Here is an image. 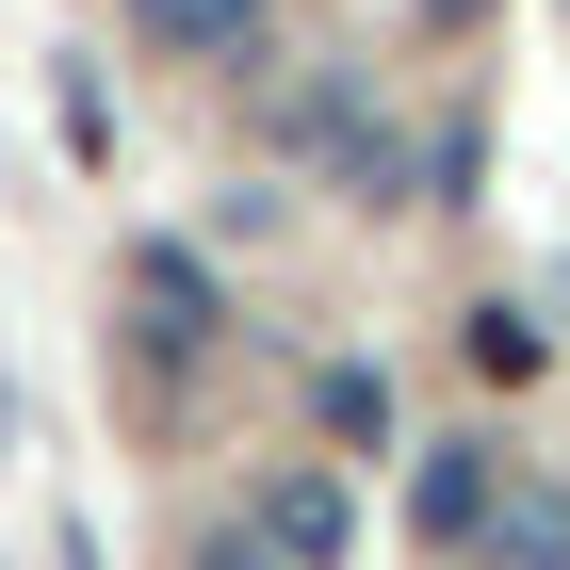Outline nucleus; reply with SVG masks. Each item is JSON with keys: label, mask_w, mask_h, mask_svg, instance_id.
<instances>
[{"label": "nucleus", "mask_w": 570, "mask_h": 570, "mask_svg": "<svg viewBox=\"0 0 570 570\" xmlns=\"http://www.w3.org/2000/svg\"><path fill=\"white\" fill-rule=\"evenodd\" d=\"M262 554H277V570H343V554H358L343 473H309V456H294V473H262Z\"/></svg>", "instance_id": "obj_1"}, {"label": "nucleus", "mask_w": 570, "mask_h": 570, "mask_svg": "<svg viewBox=\"0 0 570 570\" xmlns=\"http://www.w3.org/2000/svg\"><path fill=\"white\" fill-rule=\"evenodd\" d=\"M489 522H505V473H489L473 440L407 456V538H489Z\"/></svg>", "instance_id": "obj_2"}, {"label": "nucleus", "mask_w": 570, "mask_h": 570, "mask_svg": "<svg viewBox=\"0 0 570 570\" xmlns=\"http://www.w3.org/2000/svg\"><path fill=\"white\" fill-rule=\"evenodd\" d=\"M131 309H147L164 358H196L213 343V262H196V245H131Z\"/></svg>", "instance_id": "obj_3"}, {"label": "nucleus", "mask_w": 570, "mask_h": 570, "mask_svg": "<svg viewBox=\"0 0 570 570\" xmlns=\"http://www.w3.org/2000/svg\"><path fill=\"white\" fill-rule=\"evenodd\" d=\"M131 33L164 49V66H213V49L262 33V0H131Z\"/></svg>", "instance_id": "obj_4"}, {"label": "nucleus", "mask_w": 570, "mask_h": 570, "mask_svg": "<svg viewBox=\"0 0 570 570\" xmlns=\"http://www.w3.org/2000/svg\"><path fill=\"white\" fill-rule=\"evenodd\" d=\"M489 554H505V570H570V489H505Z\"/></svg>", "instance_id": "obj_5"}, {"label": "nucleus", "mask_w": 570, "mask_h": 570, "mask_svg": "<svg viewBox=\"0 0 570 570\" xmlns=\"http://www.w3.org/2000/svg\"><path fill=\"white\" fill-rule=\"evenodd\" d=\"M326 440H392V392L375 375H326Z\"/></svg>", "instance_id": "obj_6"}, {"label": "nucleus", "mask_w": 570, "mask_h": 570, "mask_svg": "<svg viewBox=\"0 0 570 570\" xmlns=\"http://www.w3.org/2000/svg\"><path fill=\"white\" fill-rule=\"evenodd\" d=\"M196 570H277V554H262V522H245V538H213V554H196Z\"/></svg>", "instance_id": "obj_7"}, {"label": "nucleus", "mask_w": 570, "mask_h": 570, "mask_svg": "<svg viewBox=\"0 0 570 570\" xmlns=\"http://www.w3.org/2000/svg\"><path fill=\"white\" fill-rule=\"evenodd\" d=\"M424 17H440V33H473V17H489V0H424Z\"/></svg>", "instance_id": "obj_8"}]
</instances>
